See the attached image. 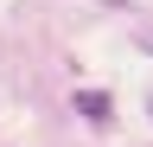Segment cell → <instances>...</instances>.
I'll return each instance as SVG.
<instances>
[{
  "label": "cell",
  "mask_w": 153,
  "mask_h": 147,
  "mask_svg": "<svg viewBox=\"0 0 153 147\" xmlns=\"http://www.w3.org/2000/svg\"><path fill=\"white\" fill-rule=\"evenodd\" d=\"M76 109H83L89 122H102V115H108V96H102V90H83V96H76Z\"/></svg>",
  "instance_id": "obj_1"
}]
</instances>
